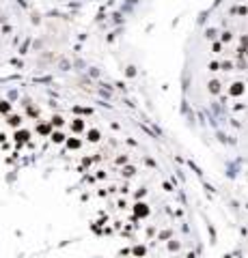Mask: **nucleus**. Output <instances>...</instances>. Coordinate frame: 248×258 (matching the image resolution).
<instances>
[{"mask_svg": "<svg viewBox=\"0 0 248 258\" xmlns=\"http://www.w3.org/2000/svg\"><path fill=\"white\" fill-rule=\"evenodd\" d=\"M15 26H18V2L0 0V50L11 41Z\"/></svg>", "mask_w": 248, "mask_h": 258, "instance_id": "f257e3e1", "label": "nucleus"}]
</instances>
